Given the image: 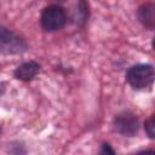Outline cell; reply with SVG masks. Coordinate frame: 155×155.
<instances>
[{"label":"cell","instance_id":"cell-2","mask_svg":"<svg viewBox=\"0 0 155 155\" xmlns=\"http://www.w3.org/2000/svg\"><path fill=\"white\" fill-rule=\"evenodd\" d=\"M41 25L46 31H56L67 22L65 11L58 5L47 6L41 13Z\"/></svg>","mask_w":155,"mask_h":155},{"label":"cell","instance_id":"cell-1","mask_svg":"<svg viewBox=\"0 0 155 155\" xmlns=\"http://www.w3.org/2000/svg\"><path fill=\"white\" fill-rule=\"evenodd\" d=\"M126 79L128 84L136 90H143L149 87L154 80V69L149 64H138L127 71Z\"/></svg>","mask_w":155,"mask_h":155},{"label":"cell","instance_id":"cell-4","mask_svg":"<svg viewBox=\"0 0 155 155\" xmlns=\"http://www.w3.org/2000/svg\"><path fill=\"white\" fill-rule=\"evenodd\" d=\"M25 48V44L12 31L0 28V51L5 53H17Z\"/></svg>","mask_w":155,"mask_h":155},{"label":"cell","instance_id":"cell-6","mask_svg":"<svg viewBox=\"0 0 155 155\" xmlns=\"http://www.w3.org/2000/svg\"><path fill=\"white\" fill-rule=\"evenodd\" d=\"M155 6L153 4H145L138 10V17L139 21L148 28H153L155 24Z\"/></svg>","mask_w":155,"mask_h":155},{"label":"cell","instance_id":"cell-7","mask_svg":"<svg viewBox=\"0 0 155 155\" xmlns=\"http://www.w3.org/2000/svg\"><path fill=\"white\" fill-rule=\"evenodd\" d=\"M145 131H147V133H148V136L150 138L155 137V121H154V116H151L145 122Z\"/></svg>","mask_w":155,"mask_h":155},{"label":"cell","instance_id":"cell-5","mask_svg":"<svg viewBox=\"0 0 155 155\" xmlns=\"http://www.w3.org/2000/svg\"><path fill=\"white\" fill-rule=\"evenodd\" d=\"M40 65L35 62H25L15 70V76L19 80H31L39 73Z\"/></svg>","mask_w":155,"mask_h":155},{"label":"cell","instance_id":"cell-3","mask_svg":"<svg viewBox=\"0 0 155 155\" xmlns=\"http://www.w3.org/2000/svg\"><path fill=\"white\" fill-rule=\"evenodd\" d=\"M138 119L130 111H124L114 119V128L124 136H133L138 131Z\"/></svg>","mask_w":155,"mask_h":155}]
</instances>
